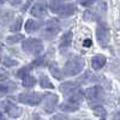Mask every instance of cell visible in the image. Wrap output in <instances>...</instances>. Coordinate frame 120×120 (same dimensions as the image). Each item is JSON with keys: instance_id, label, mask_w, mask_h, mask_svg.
<instances>
[{"instance_id": "5", "label": "cell", "mask_w": 120, "mask_h": 120, "mask_svg": "<svg viewBox=\"0 0 120 120\" xmlns=\"http://www.w3.org/2000/svg\"><path fill=\"white\" fill-rule=\"evenodd\" d=\"M82 100H83V94L79 91H76L75 94L71 95V97L66 102L60 105V109L64 112H75L79 108V105H81Z\"/></svg>"}, {"instance_id": "32", "label": "cell", "mask_w": 120, "mask_h": 120, "mask_svg": "<svg viewBox=\"0 0 120 120\" xmlns=\"http://www.w3.org/2000/svg\"><path fill=\"white\" fill-rule=\"evenodd\" d=\"M101 120H106V119H101Z\"/></svg>"}, {"instance_id": "16", "label": "cell", "mask_w": 120, "mask_h": 120, "mask_svg": "<svg viewBox=\"0 0 120 120\" xmlns=\"http://www.w3.org/2000/svg\"><path fill=\"white\" fill-rule=\"evenodd\" d=\"M22 79H23V86L24 88H33L35 84H36V79H35V77H33L31 75H25V76H23L22 77Z\"/></svg>"}, {"instance_id": "12", "label": "cell", "mask_w": 120, "mask_h": 120, "mask_svg": "<svg viewBox=\"0 0 120 120\" xmlns=\"http://www.w3.org/2000/svg\"><path fill=\"white\" fill-rule=\"evenodd\" d=\"M79 86H81V83L79 82H64L60 84L59 89L64 95H72L76 91H78Z\"/></svg>"}, {"instance_id": "13", "label": "cell", "mask_w": 120, "mask_h": 120, "mask_svg": "<svg viewBox=\"0 0 120 120\" xmlns=\"http://www.w3.org/2000/svg\"><path fill=\"white\" fill-rule=\"evenodd\" d=\"M43 25L42 22H37V21H34V19H28L25 22V31L26 33H34V31H37V30L41 29V26Z\"/></svg>"}, {"instance_id": "10", "label": "cell", "mask_w": 120, "mask_h": 120, "mask_svg": "<svg viewBox=\"0 0 120 120\" xmlns=\"http://www.w3.org/2000/svg\"><path fill=\"white\" fill-rule=\"evenodd\" d=\"M42 101H43V109L46 113H52L54 111V108L58 103V96L55 94L52 93H47L43 97H42Z\"/></svg>"}, {"instance_id": "23", "label": "cell", "mask_w": 120, "mask_h": 120, "mask_svg": "<svg viewBox=\"0 0 120 120\" xmlns=\"http://www.w3.org/2000/svg\"><path fill=\"white\" fill-rule=\"evenodd\" d=\"M8 91V86L6 84H3V83H0V96L6 94Z\"/></svg>"}, {"instance_id": "17", "label": "cell", "mask_w": 120, "mask_h": 120, "mask_svg": "<svg viewBox=\"0 0 120 120\" xmlns=\"http://www.w3.org/2000/svg\"><path fill=\"white\" fill-rule=\"evenodd\" d=\"M40 85L43 89H54V85L52 84V82L45 75H41V77H40Z\"/></svg>"}, {"instance_id": "31", "label": "cell", "mask_w": 120, "mask_h": 120, "mask_svg": "<svg viewBox=\"0 0 120 120\" xmlns=\"http://www.w3.org/2000/svg\"><path fill=\"white\" fill-rule=\"evenodd\" d=\"M5 1H6V0H0V5H1V4H4Z\"/></svg>"}, {"instance_id": "18", "label": "cell", "mask_w": 120, "mask_h": 120, "mask_svg": "<svg viewBox=\"0 0 120 120\" xmlns=\"http://www.w3.org/2000/svg\"><path fill=\"white\" fill-rule=\"evenodd\" d=\"M22 40H24V36L22 34H15V35H11L6 38V43L7 45H15V43L21 42Z\"/></svg>"}, {"instance_id": "28", "label": "cell", "mask_w": 120, "mask_h": 120, "mask_svg": "<svg viewBox=\"0 0 120 120\" xmlns=\"http://www.w3.org/2000/svg\"><path fill=\"white\" fill-rule=\"evenodd\" d=\"M0 120H6V116L4 115L3 112H0Z\"/></svg>"}, {"instance_id": "25", "label": "cell", "mask_w": 120, "mask_h": 120, "mask_svg": "<svg viewBox=\"0 0 120 120\" xmlns=\"http://www.w3.org/2000/svg\"><path fill=\"white\" fill-rule=\"evenodd\" d=\"M52 120H68V118L65 115H55L54 118H52Z\"/></svg>"}, {"instance_id": "3", "label": "cell", "mask_w": 120, "mask_h": 120, "mask_svg": "<svg viewBox=\"0 0 120 120\" xmlns=\"http://www.w3.org/2000/svg\"><path fill=\"white\" fill-rule=\"evenodd\" d=\"M22 48L28 54L38 55L43 51V43L38 38H26L22 42Z\"/></svg>"}, {"instance_id": "9", "label": "cell", "mask_w": 120, "mask_h": 120, "mask_svg": "<svg viewBox=\"0 0 120 120\" xmlns=\"http://www.w3.org/2000/svg\"><path fill=\"white\" fill-rule=\"evenodd\" d=\"M3 107H4V111L7 113L8 116H11L13 119L19 118L22 115V108H19L18 106H16V103H13L11 100H6V101L3 102Z\"/></svg>"}, {"instance_id": "11", "label": "cell", "mask_w": 120, "mask_h": 120, "mask_svg": "<svg viewBox=\"0 0 120 120\" xmlns=\"http://www.w3.org/2000/svg\"><path fill=\"white\" fill-rule=\"evenodd\" d=\"M30 13L33 16L37 17V18H45L48 13V6H47V3L40 0V1L35 3L33 5V7L30 8Z\"/></svg>"}, {"instance_id": "19", "label": "cell", "mask_w": 120, "mask_h": 120, "mask_svg": "<svg viewBox=\"0 0 120 120\" xmlns=\"http://www.w3.org/2000/svg\"><path fill=\"white\" fill-rule=\"evenodd\" d=\"M93 111H94L95 115H97V116H101L102 119H105V116H106V114H107L106 109H105L102 106H94Z\"/></svg>"}, {"instance_id": "14", "label": "cell", "mask_w": 120, "mask_h": 120, "mask_svg": "<svg viewBox=\"0 0 120 120\" xmlns=\"http://www.w3.org/2000/svg\"><path fill=\"white\" fill-rule=\"evenodd\" d=\"M71 43H72V31H71V30H68V31H66V33L63 35L61 40H60L59 48L63 51V49L68 48L70 46H71Z\"/></svg>"}, {"instance_id": "29", "label": "cell", "mask_w": 120, "mask_h": 120, "mask_svg": "<svg viewBox=\"0 0 120 120\" xmlns=\"http://www.w3.org/2000/svg\"><path fill=\"white\" fill-rule=\"evenodd\" d=\"M53 1H59V3H64V1H68V0H53Z\"/></svg>"}, {"instance_id": "6", "label": "cell", "mask_w": 120, "mask_h": 120, "mask_svg": "<svg viewBox=\"0 0 120 120\" xmlns=\"http://www.w3.org/2000/svg\"><path fill=\"white\" fill-rule=\"evenodd\" d=\"M42 26L43 28L41 30V35H42V37L48 38V40L55 37L58 35V33L60 31V29H61L59 21H56V19H51L47 23H45Z\"/></svg>"}, {"instance_id": "7", "label": "cell", "mask_w": 120, "mask_h": 120, "mask_svg": "<svg viewBox=\"0 0 120 120\" xmlns=\"http://www.w3.org/2000/svg\"><path fill=\"white\" fill-rule=\"evenodd\" d=\"M42 97L43 95L40 93H23L18 95L17 100L19 102L29 105V106H37L42 101Z\"/></svg>"}, {"instance_id": "4", "label": "cell", "mask_w": 120, "mask_h": 120, "mask_svg": "<svg viewBox=\"0 0 120 120\" xmlns=\"http://www.w3.org/2000/svg\"><path fill=\"white\" fill-rule=\"evenodd\" d=\"M84 96L85 98L90 103H101L105 98V93H103V89L102 86L100 85H95V86H91V88H88L85 89L84 91Z\"/></svg>"}, {"instance_id": "2", "label": "cell", "mask_w": 120, "mask_h": 120, "mask_svg": "<svg viewBox=\"0 0 120 120\" xmlns=\"http://www.w3.org/2000/svg\"><path fill=\"white\" fill-rule=\"evenodd\" d=\"M49 7H51L52 12L56 13L60 17H70L72 16L76 11H77V7L75 4H66V3H59V1H53L51 0V4H49Z\"/></svg>"}, {"instance_id": "24", "label": "cell", "mask_w": 120, "mask_h": 120, "mask_svg": "<svg viewBox=\"0 0 120 120\" xmlns=\"http://www.w3.org/2000/svg\"><path fill=\"white\" fill-rule=\"evenodd\" d=\"M96 1V0H81V4L83 6H89V5H91Z\"/></svg>"}, {"instance_id": "22", "label": "cell", "mask_w": 120, "mask_h": 120, "mask_svg": "<svg viewBox=\"0 0 120 120\" xmlns=\"http://www.w3.org/2000/svg\"><path fill=\"white\" fill-rule=\"evenodd\" d=\"M49 70H51L52 75H53L55 78L61 79V75H60V71H59V68H58L56 65H51V66H49Z\"/></svg>"}, {"instance_id": "26", "label": "cell", "mask_w": 120, "mask_h": 120, "mask_svg": "<svg viewBox=\"0 0 120 120\" xmlns=\"http://www.w3.org/2000/svg\"><path fill=\"white\" fill-rule=\"evenodd\" d=\"M91 45H93V41H91L90 38H86V40H84V42H83V46H84V47H90Z\"/></svg>"}, {"instance_id": "21", "label": "cell", "mask_w": 120, "mask_h": 120, "mask_svg": "<svg viewBox=\"0 0 120 120\" xmlns=\"http://www.w3.org/2000/svg\"><path fill=\"white\" fill-rule=\"evenodd\" d=\"M21 26H22V18L18 17L17 21L11 25V31H16V34H17L19 31V29H21Z\"/></svg>"}, {"instance_id": "20", "label": "cell", "mask_w": 120, "mask_h": 120, "mask_svg": "<svg viewBox=\"0 0 120 120\" xmlns=\"http://www.w3.org/2000/svg\"><path fill=\"white\" fill-rule=\"evenodd\" d=\"M3 64H4L6 67H13V66H16V65L18 64V61H17V60H15V59H11V58L6 56V58H4Z\"/></svg>"}, {"instance_id": "27", "label": "cell", "mask_w": 120, "mask_h": 120, "mask_svg": "<svg viewBox=\"0 0 120 120\" xmlns=\"http://www.w3.org/2000/svg\"><path fill=\"white\" fill-rule=\"evenodd\" d=\"M3 60V46L0 45V61Z\"/></svg>"}, {"instance_id": "30", "label": "cell", "mask_w": 120, "mask_h": 120, "mask_svg": "<svg viewBox=\"0 0 120 120\" xmlns=\"http://www.w3.org/2000/svg\"><path fill=\"white\" fill-rule=\"evenodd\" d=\"M35 120H40V116H38V115H37V114H36V115H35Z\"/></svg>"}, {"instance_id": "1", "label": "cell", "mask_w": 120, "mask_h": 120, "mask_svg": "<svg viewBox=\"0 0 120 120\" xmlns=\"http://www.w3.org/2000/svg\"><path fill=\"white\" fill-rule=\"evenodd\" d=\"M84 65H85V63H84L83 58L78 56V55L72 56L66 61L64 70H63V73L65 76H76L83 71Z\"/></svg>"}, {"instance_id": "8", "label": "cell", "mask_w": 120, "mask_h": 120, "mask_svg": "<svg viewBox=\"0 0 120 120\" xmlns=\"http://www.w3.org/2000/svg\"><path fill=\"white\" fill-rule=\"evenodd\" d=\"M96 37H97L98 43L102 47L108 46L109 40H111V33H109V29L106 25V23H98L96 28Z\"/></svg>"}, {"instance_id": "15", "label": "cell", "mask_w": 120, "mask_h": 120, "mask_svg": "<svg viewBox=\"0 0 120 120\" xmlns=\"http://www.w3.org/2000/svg\"><path fill=\"white\" fill-rule=\"evenodd\" d=\"M106 61H107L106 56H103V55H95V56L91 58V66H93V68L95 70V71H97V70H101L106 65Z\"/></svg>"}]
</instances>
